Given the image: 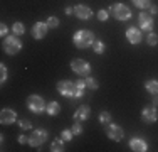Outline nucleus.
<instances>
[{
    "mask_svg": "<svg viewBox=\"0 0 158 152\" xmlns=\"http://www.w3.org/2000/svg\"><path fill=\"white\" fill-rule=\"evenodd\" d=\"M73 137H74V134H73V130H69V128H64V130L61 132V139L64 140V142L73 140Z\"/></svg>",
    "mask_w": 158,
    "mask_h": 152,
    "instance_id": "cd10ccee",
    "label": "nucleus"
},
{
    "mask_svg": "<svg viewBox=\"0 0 158 152\" xmlns=\"http://www.w3.org/2000/svg\"><path fill=\"white\" fill-rule=\"evenodd\" d=\"M49 137V132L46 128H34L29 135V145L31 147H40L44 142L47 140Z\"/></svg>",
    "mask_w": 158,
    "mask_h": 152,
    "instance_id": "39448f33",
    "label": "nucleus"
},
{
    "mask_svg": "<svg viewBox=\"0 0 158 152\" xmlns=\"http://www.w3.org/2000/svg\"><path fill=\"white\" fill-rule=\"evenodd\" d=\"M94 41H96L94 34H93L91 30H88V29H81V30H77V32H74V36H73V44L76 46L77 49L91 47Z\"/></svg>",
    "mask_w": 158,
    "mask_h": 152,
    "instance_id": "f257e3e1",
    "label": "nucleus"
},
{
    "mask_svg": "<svg viewBox=\"0 0 158 152\" xmlns=\"http://www.w3.org/2000/svg\"><path fill=\"white\" fill-rule=\"evenodd\" d=\"M130 149L133 152H146L148 150V144L143 139H140V137H133L130 140Z\"/></svg>",
    "mask_w": 158,
    "mask_h": 152,
    "instance_id": "2eb2a0df",
    "label": "nucleus"
},
{
    "mask_svg": "<svg viewBox=\"0 0 158 152\" xmlns=\"http://www.w3.org/2000/svg\"><path fill=\"white\" fill-rule=\"evenodd\" d=\"M71 130H73L74 135H81V134H82V125H81V122H79V120L74 122V125H73V128H71Z\"/></svg>",
    "mask_w": 158,
    "mask_h": 152,
    "instance_id": "7c9ffc66",
    "label": "nucleus"
},
{
    "mask_svg": "<svg viewBox=\"0 0 158 152\" xmlns=\"http://www.w3.org/2000/svg\"><path fill=\"white\" fill-rule=\"evenodd\" d=\"M146 42H148V46H156L158 44V34L156 32H148V36H146Z\"/></svg>",
    "mask_w": 158,
    "mask_h": 152,
    "instance_id": "a878e982",
    "label": "nucleus"
},
{
    "mask_svg": "<svg viewBox=\"0 0 158 152\" xmlns=\"http://www.w3.org/2000/svg\"><path fill=\"white\" fill-rule=\"evenodd\" d=\"M96 15H98V20L104 22V20H108V17H110V10H104V9H101V10H99V12H98Z\"/></svg>",
    "mask_w": 158,
    "mask_h": 152,
    "instance_id": "2f4dec72",
    "label": "nucleus"
},
{
    "mask_svg": "<svg viewBox=\"0 0 158 152\" xmlns=\"http://www.w3.org/2000/svg\"><path fill=\"white\" fill-rule=\"evenodd\" d=\"M7 76H9V71H7L5 63L0 64V83H5L7 81Z\"/></svg>",
    "mask_w": 158,
    "mask_h": 152,
    "instance_id": "c85d7f7f",
    "label": "nucleus"
},
{
    "mask_svg": "<svg viewBox=\"0 0 158 152\" xmlns=\"http://www.w3.org/2000/svg\"><path fill=\"white\" fill-rule=\"evenodd\" d=\"M91 117V108L88 105H81L79 108L74 112V120H79V122H86Z\"/></svg>",
    "mask_w": 158,
    "mask_h": 152,
    "instance_id": "dca6fc26",
    "label": "nucleus"
},
{
    "mask_svg": "<svg viewBox=\"0 0 158 152\" xmlns=\"http://www.w3.org/2000/svg\"><path fill=\"white\" fill-rule=\"evenodd\" d=\"M91 47H93V51H94L96 54H103V52H104V49H106V46H104L103 41H98V39H96L94 42H93Z\"/></svg>",
    "mask_w": 158,
    "mask_h": 152,
    "instance_id": "4be33fe9",
    "label": "nucleus"
},
{
    "mask_svg": "<svg viewBox=\"0 0 158 152\" xmlns=\"http://www.w3.org/2000/svg\"><path fill=\"white\" fill-rule=\"evenodd\" d=\"M57 91L61 96H74V91H76V83H73L71 79H61V81H57Z\"/></svg>",
    "mask_w": 158,
    "mask_h": 152,
    "instance_id": "0eeeda50",
    "label": "nucleus"
},
{
    "mask_svg": "<svg viewBox=\"0 0 158 152\" xmlns=\"http://www.w3.org/2000/svg\"><path fill=\"white\" fill-rule=\"evenodd\" d=\"M64 149H66V147H64V140L61 137L51 142V150L52 152H64Z\"/></svg>",
    "mask_w": 158,
    "mask_h": 152,
    "instance_id": "aec40b11",
    "label": "nucleus"
},
{
    "mask_svg": "<svg viewBox=\"0 0 158 152\" xmlns=\"http://www.w3.org/2000/svg\"><path fill=\"white\" fill-rule=\"evenodd\" d=\"M86 88V79H77L76 81V91H74V98H82Z\"/></svg>",
    "mask_w": 158,
    "mask_h": 152,
    "instance_id": "6ab92c4d",
    "label": "nucleus"
},
{
    "mask_svg": "<svg viewBox=\"0 0 158 152\" xmlns=\"http://www.w3.org/2000/svg\"><path fill=\"white\" fill-rule=\"evenodd\" d=\"M74 14V7H66V15H73Z\"/></svg>",
    "mask_w": 158,
    "mask_h": 152,
    "instance_id": "c9c22d12",
    "label": "nucleus"
},
{
    "mask_svg": "<svg viewBox=\"0 0 158 152\" xmlns=\"http://www.w3.org/2000/svg\"><path fill=\"white\" fill-rule=\"evenodd\" d=\"M12 34H15V36H24L25 34V25L22 24V22H14V25H12Z\"/></svg>",
    "mask_w": 158,
    "mask_h": 152,
    "instance_id": "412c9836",
    "label": "nucleus"
},
{
    "mask_svg": "<svg viewBox=\"0 0 158 152\" xmlns=\"http://www.w3.org/2000/svg\"><path fill=\"white\" fill-rule=\"evenodd\" d=\"M104 127H106V135L110 137L111 140H114V142H121V140L125 139V130H123L119 125L108 123V125H104Z\"/></svg>",
    "mask_w": 158,
    "mask_h": 152,
    "instance_id": "6e6552de",
    "label": "nucleus"
},
{
    "mask_svg": "<svg viewBox=\"0 0 158 152\" xmlns=\"http://www.w3.org/2000/svg\"><path fill=\"white\" fill-rule=\"evenodd\" d=\"M17 125L20 127V130H32V122L27 120V118L17 120Z\"/></svg>",
    "mask_w": 158,
    "mask_h": 152,
    "instance_id": "393cba45",
    "label": "nucleus"
},
{
    "mask_svg": "<svg viewBox=\"0 0 158 152\" xmlns=\"http://www.w3.org/2000/svg\"><path fill=\"white\" fill-rule=\"evenodd\" d=\"M125 34H126L128 42L133 44V46L140 44L141 41H143V34H141V29H140V27H133V25H130V27L126 29Z\"/></svg>",
    "mask_w": 158,
    "mask_h": 152,
    "instance_id": "9d476101",
    "label": "nucleus"
},
{
    "mask_svg": "<svg viewBox=\"0 0 158 152\" xmlns=\"http://www.w3.org/2000/svg\"><path fill=\"white\" fill-rule=\"evenodd\" d=\"M145 90L150 95H158V79H148L145 83Z\"/></svg>",
    "mask_w": 158,
    "mask_h": 152,
    "instance_id": "a211bd4d",
    "label": "nucleus"
},
{
    "mask_svg": "<svg viewBox=\"0 0 158 152\" xmlns=\"http://www.w3.org/2000/svg\"><path fill=\"white\" fill-rule=\"evenodd\" d=\"M133 2L135 7H138V9L145 10V9H150V5H152V0H131Z\"/></svg>",
    "mask_w": 158,
    "mask_h": 152,
    "instance_id": "5701e85b",
    "label": "nucleus"
},
{
    "mask_svg": "<svg viewBox=\"0 0 158 152\" xmlns=\"http://www.w3.org/2000/svg\"><path fill=\"white\" fill-rule=\"evenodd\" d=\"M0 123L2 125L17 123V113L12 108H2V112H0Z\"/></svg>",
    "mask_w": 158,
    "mask_h": 152,
    "instance_id": "f8f14e48",
    "label": "nucleus"
},
{
    "mask_svg": "<svg viewBox=\"0 0 158 152\" xmlns=\"http://www.w3.org/2000/svg\"><path fill=\"white\" fill-rule=\"evenodd\" d=\"M141 118L146 123H153V122L158 120V110L155 105H146L145 108L141 110Z\"/></svg>",
    "mask_w": 158,
    "mask_h": 152,
    "instance_id": "9b49d317",
    "label": "nucleus"
},
{
    "mask_svg": "<svg viewBox=\"0 0 158 152\" xmlns=\"http://www.w3.org/2000/svg\"><path fill=\"white\" fill-rule=\"evenodd\" d=\"M19 144H29V137L27 135H19Z\"/></svg>",
    "mask_w": 158,
    "mask_h": 152,
    "instance_id": "72a5a7b5",
    "label": "nucleus"
},
{
    "mask_svg": "<svg viewBox=\"0 0 158 152\" xmlns=\"http://www.w3.org/2000/svg\"><path fill=\"white\" fill-rule=\"evenodd\" d=\"M148 10H150V14H152V15H158V5H153V3H152Z\"/></svg>",
    "mask_w": 158,
    "mask_h": 152,
    "instance_id": "f704fd0d",
    "label": "nucleus"
},
{
    "mask_svg": "<svg viewBox=\"0 0 158 152\" xmlns=\"http://www.w3.org/2000/svg\"><path fill=\"white\" fill-rule=\"evenodd\" d=\"M25 106H27V108L31 110L32 113H35V115H40V113L46 112L47 103L44 101L42 96H39V95H29L27 100H25Z\"/></svg>",
    "mask_w": 158,
    "mask_h": 152,
    "instance_id": "7ed1b4c3",
    "label": "nucleus"
},
{
    "mask_svg": "<svg viewBox=\"0 0 158 152\" xmlns=\"http://www.w3.org/2000/svg\"><path fill=\"white\" fill-rule=\"evenodd\" d=\"M108 10H110V14H113V17L119 22H126L131 19V9L128 5H125V3H114V5H111Z\"/></svg>",
    "mask_w": 158,
    "mask_h": 152,
    "instance_id": "20e7f679",
    "label": "nucleus"
},
{
    "mask_svg": "<svg viewBox=\"0 0 158 152\" xmlns=\"http://www.w3.org/2000/svg\"><path fill=\"white\" fill-rule=\"evenodd\" d=\"M47 30H49L47 22H35V24L32 25V37L37 41H40L47 36Z\"/></svg>",
    "mask_w": 158,
    "mask_h": 152,
    "instance_id": "ddd939ff",
    "label": "nucleus"
},
{
    "mask_svg": "<svg viewBox=\"0 0 158 152\" xmlns=\"http://www.w3.org/2000/svg\"><path fill=\"white\" fill-rule=\"evenodd\" d=\"M99 122H101L103 125L111 123V113H110V112H101V113H99Z\"/></svg>",
    "mask_w": 158,
    "mask_h": 152,
    "instance_id": "bb28decb",
    "label": "nucleus"
},
{
    "mask_svg": "<svg viewBox=\"0 0 158 152\" xmlns=\"http://www.w3.org/2000/svg\"><path fill=\"white\" fill-rule=\"evenodd\" d=\"M138 27L146 32H152L153 29V15L150 12H141L138 14Z\"/></svg>",
    "mask_w": 158,
    "mask_h": 152,
    "instance_id": "1a4fd4ad",
    "label": "nucleus"
},
{
    "mask_svg": "<svg viewBox=\"0 0 158 152\" xmlns=\"http://www.w3.org/2000/svg\"><path fill=\"white\" fill-rule=\"evenodd\" d=\"M153 105L158 106V95H153Z\"/></svg>",
    "mask_w": 158,
    "mask_h": 152,
    "instance_id": "e433bc0d",
    "label": "nucleus"
},
{
    "mask_svg": "<svg viewBox=\"0 0 158 152\" xmlns=\"http://www.w3.org/2000/svg\"><path fill=\"white\" fill-rule=\"evenodd\" d=\"M71 69L79 76H89L91 74V64H89L86 59L76 58V59L71 61Z\"/></svg>",
    "mask_w": 158,
    "mask_h": 152,
    "instance_id": "423d86ee",
    "label": "nucleus"
},
{
    "mask_svg": "<svg viewBox=\"0 0 158 152\" xmlns=\"http://www.w3.org/2000/svg\"><path fill=\"white\" fill-rule=\"evenodd\" d=\"M93 10L91 7L84 5V3H79V5L74 7V15H76L77 19H81V20H89V19L93 17Z\"/></svg>",
    "mask_w": 158,
    "mask_h": 152,
    "instance_id": "4468645a",
    "label": "nucleus"
},
{
    "mask_svg": "<svg viewBox=\"0 0 158 152\" xmlns=\"http://www.w3.org/2000/svg\"><path fill=\"white\" fill-rule=\"evenodd\" d=\"M47 25H49V29H56V27H59V24H61V22H59V19L57 17H49L47 19Z\"/></svg>",
    "mask_w": 158,
    "mask_h": 152,
    "instance_id": "c756f323",
    "label": "nucleus"
},
{
    "mask_svg": "<svg viewBox=\"0 0 158 152\" xmlns=\"http://www.w3.org/2000/svg\"><path fill=\"white\" fill-rule=\"evenodd\" d=\"M0 36H2V37H7V36H9V27H7L3 22L0 24Z\"/></svg>",
    "mask_w": 158,
    "mask_h": 152,
    "instance_id": "473e14b6",
    "label": "nucleus"
},
{
    "mask_svg": "<svg viewBox=\"0 0 158 152\" xmlns=\"http://www.w3.org/2000/svg\"><path fill=\"white\" fill-rule=\"evenodd\" d=\"M86 88H89V90H98V88H99V83H98V79L93 78V76H88V78H86Z\"/></svg>",
    "mask_w": 158,
    "mask_h": 152,
    "instance_id": "b1692460",
    "label": "nucleus"
},
{
    "mask_svg": "<svg viewBox=\"0 0 158 152\" xmlns=\"http://www.w3.org/2000/svg\"><path fill=\"white\" fill-rule=\"evenodd\" d=\"M2 49H3L5 54L15 56L17 52H20V49H22V41L19 39V36H15V34L7 36V37H3V41H2Z\"/></svg>",
    "mask_w": 158,
    "mask_h": 152,
    "instance_id": "f03ea898",
    "label": "nucleus"
},
{
    "mask_svg": "<svg viewBox=\"0 0 158 152\" xmlns=\"http://www.w3.org/2000/svg\"><path fill=\"white\" fill-rule=\"evenodd\" d=\"M46 113L49 117H56L61 113V103L59 101H49L47 103V108H46Z\"/></svg>",
    "mask_w": 158,
    "mask_h": 152,
    "instance_id": "f3484780",
    "label": "nucleus"
}]
</instances>
